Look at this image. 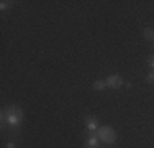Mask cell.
<instances>
[{
  "mask_svg": "<svg viewBox=\"0 0 154 148\" xmlns=\"http://www.w3.org/2000/svg\"><path fill=\"white\" fill-rule=\"evenodd\" d=\"M21 118H23V112H21L17 105H10L2 112V120L7 122V124L10 125V128L15 130V132L18 130V127H20Z\"/></svg>",
  "mask_w": 154,
  "mask_h": 148,
  "instance_id": "1",
  "label": "cell"
},
{
  "mask_svg": "<svg viewBox=\"0 0 154 148\" xmlns=\"http://www.w3.org/2000/svg\"><path fill=\"white\" fill-rule=\"evenodd\" d=\"M97 137L100 138V142L107 143V145H112V143L116 142V132L112 127H107V125L105 127H98Z\"/></svg>",
  "mask_w": 154,
  "mask_h": 148,
  "instance_id": "2",
  "label": "cell"
},
{
  "mask_svg": "<svg viewBox=\"0 0 154 148\" xmlns=\"http://www.w3.org/2000/svg\"><path fill=\"white\" fill-rule=\"evenodd\" d=\"M105 84L107 87H112V89H120L123 86V79L118 76V74H110V76L105 79Z\"/></svg>",
  "mask_w": 154,
  "mask_h": 148,
  "instance_id": "3",
  "label": "cell"
},
{
  "mask_svg": "<svg viewBox=\"0 0 154 148\" xmlns=\"http://www.w3.org/2000/svg\"><path fill=\"white\" fill-rule=\"evenodd\" d=\"M98 142H100V138L97 137V133L90 132V137L85 142V148H98Z\"/></svg>",
  "mask_w": 154,
  "mask_h": 148,
  "instance_id": "4",
  "label": "cell"
},
{
  "mask_svg": "<svg viewBox=\"0 0 154 148\" xmlns=\"http://www.w3.org/2000/svg\"><path fill=\"white\" fill-rule=\"evenodd\" d=\"M85 127L89 128L90 132L98 130V120L95 117H85Z\"/></svg>",
  "mask_w": 154,
  "mask_h": 148,
  "instance_id": "5",
  "label": "cell"
},
{
  "mask_svg": "<svg viewBox=\"0 0 154 148\" xmlns=\"http://www.w3.org/2000/svg\"><path fill=\"white\" fill-rule=\"evenodd\" d=\"M143 36H144L146 41H154V30L152 28H146L144 30V35H143Z\"/></svg>",
  "mask_w": 154,
  "mask_h": 148,
  "instance_id": "6",
  "label": "cell"
},
{
  "mask_svg": "<svg viewBox=\"0 0 154 148\" xmlns=\"http://www.w3.org/2000/svg\"><path fill=\"white\" fill-rule=\"evenodd\" d=\"M105 87H107L105 81H95V82H94V89H95V91H103Z\"/></svg>",
  "mask_w": 154,
  "mask_h": 148,
  "instance_id": "7",
  "label": "cell"
},
{
  "mask_svg": "<svg viewBox=\"0 0 154 148\" xmlns=\"http://www.w3.org/2000/svg\"><path fill=\"white\" fill-rule=\"evenodd\" d=\"M8 7H12V2H8V0H2L0 2V8L2 10H7Z\"/></svg>",
  "mask_w": 154,
  "mask_h": 148,
  "instance_id": "8",
  "label": "cell"
},
{
  "mask_svg": "<svg viewBox=\"0 0 154 148\" xmlns=\"http://www.w3.org/2000/svg\"><path fill=\"white\" fill-rule=\"evenodd\" d=\"M146 81H148L149 84H154V71H151L148 74V77H146Z\"/></svg>",
  "mask_w": 154,
  "mask_h": 148,
  "instance_id": "9",
  "label": "cell"
},
{
  "mask_svg": "<svg viewBox=\"0 0 154 148\" xmlns=\"http://www.w3.org/2000/svg\"><path fill=\"white\" fill-rule=\"evenodd\" d=\"M149 68L154 69V58H149Z\"/></svg>",
  "mask_w": 154,
  "mask_h": 148,
  "instance_id": "10",
  "label": "cell"
},
{
  "mask_svg": "<svg viewBox=\"0 0 154 148\" xmlns=\"http://www.w3.org/2000/svg\"><path fill=\"white\" fill-rule=\"evenodd\" d=\"M7 148H15V143H7Z\"/></svg>",
  "mask_w": 154,
  "mask_h": 148,
  "instance_id": "11",
  "label": "cell"
},
{
  "mask_svg": "<svg viewBox=\"0 0 154 148\" xmlns=\"http://www.w3.org/2000/svg\"><path fill=\"white\" fill-rule=\"evenodd\" d=\"M152 46H154V41H152Z\"/></svg>",
  "mask_w": 154,
  "mask_h": 148,
  "instance_id": "12",
  "label": "cell"
}]
</instances>
